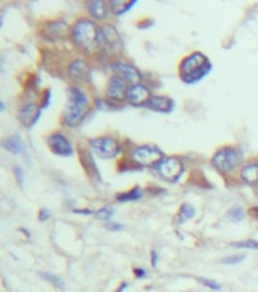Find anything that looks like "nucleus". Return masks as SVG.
Masks as SVG:
<instances>
[{
    "instance_id": "f257e3e1",
    "label": "nucleus",
    "mask_w": 258,
    "mask_h": 292,
    "mask_svg": "<svg viewBox=\"0 0 258 292\" xmlns=\"http://www.w3.org/2000/svg\"><path fill=\"white\" fill-rule=\"evenodd\" d=\"M88 113V99L79 87H68V100L62 113V122L67 127H78Z\"/></svg>"
},
{
    "instance_id": "f03ea898",
    "label": "nucleus",
    "mask_w": 258,
    "mask_h": 292,
    "mask_svg": "<svg viewBox=\"0 0 258 292\" xmlns=\"http://www.w3.org/2000/svg\"><path fill=\"white\" fill-rule=\"evenodd\" d=\"M209 70H211V62L201 52H193L187 55L181 61V67H179L181 79L187 84L199 82L209 73Z\"/></svg>"
},
{
    "instance_id": "7ed1b4c3",
    "label": "nucleus",
    "mask_w": 258,
    "mask_h": 292,
    "mask_svg": "<svg viewBox=\"0 0 258 292\" xmlns=\"http://www.w3.org/2000/svg\"><path fill=\"white\" fill-rule=\"evenodd\" d=\"M99 29L96 23L90 18H79L72 28V40L82 50H91L98 46Z\"/></svg>"
},
{
    "instance_id": "20e7f679",
    "label": "nucleus",
    "mask_w": 258,
    "mask_h": 292,
    "mask_svg": "<svg viewBox=\"0 0 258 292\" xmlns=\"http://www.w3.org/2000/svg\"><path fill=\"white\" fill-rule=\"evenodd\" d=\"M242 158H243V154L240 149L237 148H232V146H226V148H222L219 149L213 158H211V164L223 172V174H229L232 172L234 169H237V166L242 163Z\"/></svg>"
},
{
    "instance_id": "39448f33",
    "label": "nucleus",
    "mask_w": 258,
    "mask_h": 292,
    "mask_svg": "<svg viewBox=\"0 0 258 292\" xmlns=\"http://www.w3.org/2000/svg\"><path fill=\"white\" fill-rule=\"evenodd\" d=\"M154 174L167 183H176L184 172V164L176 157H164L152 168Z\"/></svg>"
},
{
    "instance_id": "423d86ee",
    "label": "nucleus",
    "mask_w": 258,
    "mask_h": 292,
    "mask_svg": "<svg viewBox=\"0 0 258 292\" xmlns=\"http://www.w3.org/2000/svg\"><path fill=\"white\" fill-rule=\"evenodd\" d=\"M90 149L102 160H111L120 155L122 145L114 137H95L90 140Z\"/></svg>"
},
{
    "instance_id": "0eeeda50",
    "label": "nucleus",
    "mask_w": 258,
    "mask_h": 292,
    "mask_svg": "<svg viewBox=\"0 0 258 292\" xmlns=\"http://www.w3.org/2000/svg\"><path fill=\"white\" fill-rule=\"evenodd\" d=\"M131 158L134 163L140 164L142 168L143 166H149V168H154L158 161H161L164 158L161 149H158L154 145H143L135 148L132 152H131Z\"/></svg>"
},
{
    "instance_id": "6e6552de",
    "label": "nucleus",
    "mask_w": 258,
    "mask_h": 292,
    "mask_svg": "<svg viewBox=\"0 0 258 292\" xmlns=\"http://www.w3.org/2000/svg\"><path fill=\"white\" fill-rule=\"evenodd\" d=\"M98 48L105 52L117 53L122 50V38L117 32V29L111 25H103L99 29V37H98Z\"/></svg>"
},
{
    "instance_id": "1a4fd4ad",
    "label": "nucleus",
    "mask_w": 258,
    "mask_h": 292,
    "mask_svg": "<svg viewBox=\"0 0 258 292\" xmlns=\"http://www.w3.org/2000/svg\"><path fill=\"white\" fill-rule=\"evenodd\" d=\"M112 72L120 76L123 81L129 82L131 86L134 84H140V79H142V75L140 72L132 66V64H128L125 61H115L112 64Z\"/></svg>"
},
{
    "instance_id": "9d476101",
    "label": "nucleus",
    "mask_w": 258,
    "mask_h": 292,
    "mask_svg": "<svg viewBox=\"0 0 258 292\" xmlns=\"http://www.w3.org/2000/svg\"><path fill=\"white\" fill-rule=\"evenodd\" d=\"M48 145H49L53 154L61 155V157H70L75 152V149H73L72 143L68 142V139L64 134H61V133L51 134L49 139H48Z\"/></svg>"
},
{
    "instance_id": "9b49d317",
    "label": "nucleus",
    "mask_w": 258,
    "mask_h": 292,
    "mask_svg": "<svg viewBox=\"0 0 258 292\" xmlns=\"http://www.w3.org/2000/svg\"><path fill=\"white\" fill-rule=\"evenodd\" d=\"M128 89L126 87V81H123L120 76L114 75L109 78L108 81V86H106V97L112 102H117V100H123L126 95H128Z\"/></svg>"
},
{
    "instance_id": "f8f14e48",
    "label": "nucleus",
    "mask_w": 258,
    "mask_h": 292,
    "mask_svg": "<svg viewBox=\"0 0 258 292\" xmlns=\"http://www.w3.org/2000/svg\"><path fill=\"white\" fill-rule=\"evenodd\" d=\"M151 99V92L146 86L143 84H134L128 89V95H126V100L134 105V107H142L148 103V100Z\"/></svg>"
},
{
    "instance_id": "ddd939ff",
    "label": "nucleus",
    "mask_w": 258,
    "mask_h": 292,
    "mask_svg": "<svg viewBox=\"0 0 258 292\" xmlns=\"http://www.w3.org/2000/svg\"><path fill=\"white\" fill-rule=\"evenodd\" d=\"M40 113H41V111L37 108V105L32 103V102H29V103H26V105L21 107V110H20V113H18V119H20V122H21L25 127L31 128V127H34V125L37 123V120H38V117H40Z\"/></svg>"
},
{
    "instance_id": "4468645a",
    "label": "nucleus",
    "mask_w": 258,
    "mask_h": 292,
    "mask_svg": "<svg viewBox=\"0 0 258 292\" xmlns=\"http://www.w3.org/2000/svg\"><path fill=\"white\" fill-rule=\"evenodd\" d=\"M146 108L155 113H170L173 110V100L167 96H151L146 103Z\"/></svg>"
},
{
    "instance_id": "2eb2a0df",
    "label": "nucleus",
    "mask_w": 258,
    "mask_h": 292,
    "mask_svg": "<svg viewBox=\"0 0 258 292\" xmlns=\"http://www.w3.org/2000/svg\"><path fill=\"white\" fill-rule=\"evenodd\" d=\"M88 12L95 20H105L111 12V6L103 0H93L88 3Z\"/></svg>"
},
{
    "instance_id": "dca6fc26",
    "label": "nucleus",
    "mask_w": 258,
    "mask_h": 292,
    "mask_svg": "<svg viewBox=\"0 0 258 292\" xmlns=\"http://www.w3.org/2000/svg\"><path fill=\"white\" fill-rule=\"evenodd\" d=\"M68 73H70V76H72L73 79H76V81H85V78H87L88 73H90V69H88V66H87L85 61H82V59H75V61H72L70 66H68Z\"/></svg>"
},
{
    "instance_id": "f3484780",
    "label": "nucleus",
    "mask_w": 258,
    "mask_h": 292,
    "mask_svg": "<svg viewBox=\"0 0 258 292\" xmlns=\"http://www.w3.org/2000/svg\"><path fill=\"white\" fill-rule=\"evenodd\" d=\"M67 32H68V28H67V25H65L64 22H61V20L52 22V23H49V26H48V34H49V37L53 38V40H61V38H64V37L67 35Z\"/></svg>"
},
{
    "instance_id": "a211bd4d",
    "label": "nucleus",
    "mask_w": 258,
    "mask_h": 292,
    "mask_svg": "<svg viewBox=\"0 0 258 292\" xmlns=\"http://www.w3.org/2000/svg\"><path fill=\"white\" fill-rule=\"evenodd\" d=\"M242 180L246 184H258V163H249L242 169Z\"/></svg>"
},
{
    "instance_id": "6ab92c4d",
    "label": "nucleus",
    "mask_w": 258,
    "mask_h": 292,
    "mask_svg": "<svg viewBox=\"0 0 258 292\" xmlns=\"http://www.w3.org/2000/svg\"><path fill=\"white\" fill-rule=\"evenodd\" d=\"M3 146L6 148V151H9L12 154H21L25 151V143L18 134H14V136L8 137L6 140H3Z\"/></svg>"
},
{
    "instance_id": "aec40b11",
    "label": "nucleus",
    "mask_w": 258,
    "mask_h": 292,
    "mask_svg": "<svg viewBox=\"0 0 258 292\" xmlns=\"http://www.w3.org/2000/svg\"><path fill=\"white\" fill-rule=\"evenodd\" d=\"M135 5L134 0H128V2H120V0H112L109 2L111 6V12H114L115 15H123L125 12H128L132 6Z\"/></svg>"
},
{
    "instance_id": "412c9836",
    "label": "nucleus",
    "mask_w": 258,
    "mask_h": 292,
    "mask_svg": "<svg viewBox=\"0 0 258 292\" xmlns=\"http://www.w3.org/2000/svg\"><path fill=\"white\" fill-rule=\"evenodd\" d=\"M82 164H84L85 171H87L90 175H95L96 178H99V169L96 168L95 160L91 158V155H90L88 152H82Z\"/></svg>"
},
{
    "instance_id": "4be33fe9",
    "label": "nucleus",
    "mask_w": 258,
    "mask_h": 292,
    "mask_svg": "<svg viewBox=\"0 0 258 292\" xmlns=\"http://www.w3.org/2000/svg\"><path fill=\"white\" fill-rule=\"evenodd\" d=\"M196 215V208L192 204H182L178 213V222H185L187 219L193 218Z\"/></svg>"
},
{
    "instance_id": "5701e85b",
    "label": "nucleus",
    "mask_w": 258,
    "mask_h": 292,
    "mask_svg": "<svg viewBox=\"0 0 258 292\" xmlns=\"http://www.w3.org/2000/svg\"><path fill=\"white\" fill-rule=\"evenodd\" d=\"M143 196V191L140 187H135L129 192H125V194L117 195V201H134V199H138Z\"/></svg>"
},
{
    "instance_id": "b1692460",
    "label": "nucleus",
    "mask_w": 258,
    "mask_h": 292,
    "mask_svg": "<svg viewBox=\"0 0 258 292\" xmlns=\"http://www.w3.org/2000/svg\"><path fill=\"white\" fill-rule=\"evenodd\" d=\"M40 276H41L43 279H46L48 282L53 283L56 288H59V289H64V282H62V279H59L58 276H53V274H49V273H41Z\"/></svg>"
},
{
    "instance_id": "393cba45",
    "label": "nucleus",
    "mask_w": 258,
    "mask_h": 292,
    "mask_svg": "<svg viewBox=\"0 0 258 292\" xmlns=\"http://www.w3.org/2000/svg\"><path fill=\"white\" fill-rule=\"evenodd\" d=\"M232 246H236V248H248V249H258V242L257 241H252V239H248V241H242V242H234Z\"/></svg>"
},
{
    "instance_id": "a878e982",
    "label": "nucleus",
    "mask_w": 258,
    "mask_h": 292,
    "mask_svg": "<svg viewBox=\"0 0 258 292\" xmlns=\"http://www.w3.org/2000/svg\"><path fill=\"white\" fill-rule=\"evenodd\" d=\"M112 208L111 207H103L102 210H99L98 213H96V216L99 218V219H102V221H109L111 219V216H112Z\"/></svg>"
},
{
    "instance_id": "bb28decb",
    "label": "nucleus",
    "mask_w": 258,
    "mask_h": 292,
    "mask_svg": "<svg viewBox=\"0 0 258 292\" xmlns=\"http://www.w3.org/2000/svg\"><path fill=\"white\" fill-rule=\"evenodd\" d=\"M243 216H245V213H243L242 208H232V210L229 212V218H231V221H234V222H240V221L243 219Z\"/></svg>"
},
{
    "instance_id": "cd10ccee",
    "label": "nucleus",
    "mask_w": 258,
    "mask_h": 292,
    "mask_svg": "<svg viewBox=\"0 0 258 292\" xmlns=\"http://www.w3.org/2000/svg\"><path fill=\"white\" fill-rule=\"evenodd\" d=\"M245 260V256H234V257H226L222 260V263H226V265H232V263H240Z\"/></svg>"
},
{
    "instance_id": "c85d7f7f",
    "label": "nucleus",
    "mask_w": 258,
    "mask_h": 292,
    "mask_svg": "<svg viewBox=\"0 0 258 292\" xmlns=\"http://www.w3.org/2000/svg\"><path fill=\"white\" fill-rule=\"evenodd\" d=\"M199 282L202 283V285H205L208 288H211V289H220V285L219 283H216L214 280H208V279H199Z\"/></svg>"
},
{
    "instance_id": "c756f323",
    "label": "nucleus",
    "mask_w": 258,
    "mask_h": 292,
    "mask_svg": "<svg viewBox=\"0 0 258 292\" xmlns=\"http://www.w3.org/2000/svg\"><path fill=\"white\" fill-rule=\"evenodd\" d=\"M48 218H51V212H49L48 208H41V212H40V219H41V221H46Z\"/></svg>"
},
{
    "instance_id": "7c9ffc66",
    "label": "nucleus",
    "mask_w": 258,
    "mask_h": 292,
    "mask_svg": "<svg viewBox=\"0 0 258 292\" xmlns=\"http://www.w3.org/2000/svg\"><path fill=\"white\" fill-rule=\"evenodd\" d=\"M106 227L109 228V230H122V225H117V224H112L111 221H109V224H106Z\"/></svg>"
},
{
    "instance_id": "2f4dec72",
    "label": "nucleus",
    "mask_w": 258,
    "mask_h": 292,
    "mask_svg": "<svg viewBox=\"0 0 258 292\" xmlns=\"http://www.w3.org/2000/svg\"><path fill=\"white\" fill-rule=\"evenodd\" d=\"M134 273H135V276H137V277H143V276H146V273H145V271H142L140 268L134 269Z\"/></svg>"
},
{
    "instance_id": "473e14b6",
    "label": "nucleus",
    "mask_w": 258,
    "mask_h": 292,
    "mask_svg": "<svg viewBox=\"0 0 258 292\" xmlns=\"http://www.w3.org/2000/svg\"><path fill=\"white\" fill-rule=\"evenodd\" d=\"M15 175H17L18 181L21 183V171H20V168H15Z\"/></svg>"
},
{
    "instance_id": "72a5a7b5",
    "label": "nucleus",
    "mask_w": 258,
    "mask_h": 292,
    "mask_svg": "<svg viewBox=\"0 0 258 292\" xmlns=\"http://www.w3.org/2000/svg\"><path fill=\"white\" fill-rule=\"evenodd\" d=\"M152 265L156 266V251H152Z\"/></svg>"
},
{
    "instance_id": "f704fd0d",
    "label": "nucleus",
    "mask_w": 258,
    "mask_h": 292,
    "mask_svg": "<svg viewBox=\"0 0 258 292\" xmlns=\"http://www.w3.org/2000/svg\"><path fill=\"white\" fill-rule=\"evenodd\" d=\"M251 213H252L254 216H258V207H252V210H251Z\"/></svg>"
}]
</instances>
